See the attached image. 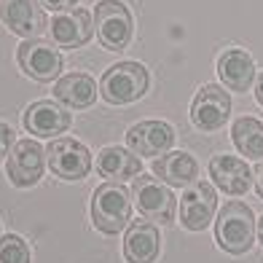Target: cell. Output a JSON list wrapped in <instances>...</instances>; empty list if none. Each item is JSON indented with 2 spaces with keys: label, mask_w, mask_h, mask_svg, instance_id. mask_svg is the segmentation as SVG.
<instances>
[{
  "label": "cell",
  "mask_w": 263,
  "mask_h": 263,
  "mask_svg": "<svg viewBox=\"0 0 263 263\" xmlns=\"http://www.w3.org/2000/svg\"><path fill=\"white\" fill-rule=\"evenodd\" d=\"M255 234L258 223L253 218V210L242 201H226L215 220V242L220 245V250L231 255H245L255 245Z\"/></svg>",
  "instance_id": "obj_1"
},
{
  "label": "cell",
  "mask_w": 263,
  "mask_h": 263,
  "mask_svg": "<svg viewBox=\"0 0 263 263\" xmlns=\"http://www.w3.org/2000/svg\"><path fill=\"white\" fill-rule=\"evenodd\" d=\"M129 191L121 183H105L91 196V223L102 234H118L129 226Z\"/></svg>",
  "instance_id": "obj_2"
},
{
  "label": "cell",
  "mask_w": 263,
  "mask_h": 263,
  "mask_svg": "<svg viewBox=\"0 0 263 263\" xmlns=\"http://www.w3.org/2000/svg\"><path fill=\"white\" fill-rule=\"evenodd\" d=\"M148 91V70L140 62H118L105 70L100 81V94L110 105L137 102Z\"/></svg>",
  "instance_id": "obj_3"
},
{
  "label": "cell",
  "mask_w": 263,
  "mask_h": 263,
  "mask_svg": "<svg viewBox=\"0 0 263 263\" xmlns=\"http://www.w3.org/2000/svg\"><path fill=\"white\" fill-rule=\"evenodd\" d=\"M94 27L107 51H121L132 41V14L121 0H100L94 8Z\"/></svg>",
  "instance_id": "obj_4"
},
{
  "label": "cell",
  "mask_w": 263,
  "mask_h": 263,
  "mask_svg": "<svg viewBox=\"0 0 263 263\" xmlns=\"http://www.w3.org/2000/svg\"><path fill=\"white\" fill-rule=\"evenodd\" d=\"M46 159H49V170L62 180H83L91 170L89 148L70 137H54L46 148Z\"/></svg>",
  "instance_id": "obj_5"
},
{
  "label": "cell",
  "mask_w": 263,
  "mask_h": 263,
  "mask_svg": "<svg viewBox=\"0 0 263 263\" xmlns=\"http://www.w3.org/2000/svg\"><path fill=\"white\" fill-rule=\"evenodd\" d=\"M132 196H135L140 215H145L148 220H159L164 226L175 220V196L156 177H148L140 172L135 183H132Z\"/></svg>",
  "instance_id": "obj_6"
},
{
  "label": "cell",
  "mask_w": 263,
  "mask_h": 263,
  "mask_svg": "<svg viewBox=\"0 0 263 263\" xmlns=\"http://www.w3.org/2000/svg\"><path fill=\"white\" fill-rule=\"evenodd\" d=\"M231 116V97L218 83H204L191 102V121L201 132H218Z\"/></svg>",
  "instance_id": "obj_7"
},
{
  "label": "cell",
  "mask_w": 263,
  "mask_h": 263,
  "mask_svg": "<svg viewBox=\"0 0 263 263\" xmlns=\"http://www.w3.org/2000/svg\"><path fill=\"white\" fill-rule=\"evenodd\" d=\"M16 62L32 81L49 83L62 73V54L43 41H25L16 49Z\"/></svg>",
  "instance_id": "obj_8"
},
{
  "label": "cell",
  "mask_w": 263,
  "mask_h": 263,
  "mask_svg": "<svg viewBox=\"0 0 263 263\" xmlns=\"http://www.w3.org/2000/svg\"><path fill=\"white\" fill-rule=\"evenodd\" d=\"M43 156L46 151L32 140H19L8 153V164L6 172L11 177V183L19 188H30L41 180L43 175Z\"/></svg>",
  "instance_id": "obj_9"
},
{
  "label": "cell",
  "mask_w": 263,
  "mask_h": 263,
  "mask_svg": "<svg viewBox=\"0 0 263 263\" xmlns=\"http://www.w3.org/2000/svg\"><path fill=\"white\" fill-rule=\"evenodd\" d=\"M215 207H218V196L210 183H191L183 191V201H180V220L188 231H204Z\"/></svg>",
  "instance_id": "obj_10"
},
{
  "label": "cell",
  "mask_w": 263,
  "mask_h": 263,
  "mask_svg": "<svg viewBox=\"0 0 263 263\" xmlns=\"http://www.w3.org/2000/svg\"><path fill=\"white\" fill-rule=\"evenodd\" d=\"M0 16L3 25L22 38H38V35L49 27L43 8L35 0H3L0 3Z\"/></svg>",
  "instance_id": "obj_11"
},
{
  "label": "cell",
  "mask_w": 263,
  "mask_h": 263,
  "mask_svg": "<svg viewBox=\"0 0 263 263\" xmlns=\"http://www.w3.org/2000/svg\"><path fill=\"white\" fill-rule=\"evenodd\" d=\"M175 142V132L164 121H140L126 132V145L135 156H164Z\"/></svg>",
  "instance_id": "obj_12"
},
{
  "label": "cell",
  "mask_w": 263,
  "mask_h": 263,
  "mask_svg": "<svg viewBox=\"0 0 263 263\" xmlns=\"http://www.w3.org/2000/svg\"><path fill=\"white\" fill-rule=\"evenodd\" d=\"M210 177L229 196H242L253 185V172H250L247 161L229 156V153H218L210 159Z\"/></svg>",
  "instance_id": "obj_13"
},
{
  "label": "cell",
  "mask_w": 263,
  "mask_h": 263,
  "mask_svg": "<svg viewBox=\"0 0 263 263\" xmlns=\"http://www.w3.org/2000/svg\"><path fill=\"white\" fill-rule=\"evenodd\" d=\"M161 250L159 229L148 220H135L124 236V258L126 263H153Z\"/></svg>",
  "instance_id": "obj_14"
},
{
  "label": "cell",
  "mask_w": 263,
  "mask_h": 263,
  "mask_svg": "<svg viewBox=\"0 0 263 263\" xmlns=\"http://www.w3.org/2000/svg\"><path fill=\"white\" fill-rule=\"evenodd\" d=\"M70 126V113L51 100H38L25 110V129L35 137H54Z\"/></svg>",
  "instance_id": "obj_15"
},
{
  "label": "cell",
  "mask_w": 263,
  "mask_h": 263,
  "mask_svg": "<svg viewBox=\"0 0 263 263\" xmlns=\"http://www.w3.org/2000/svg\"><path fill=\"white\" fill-rule=\"evenodd\" d=\"M49 30L54 35V43H59L62 49H78V46L89 43L91 32H94L91 14H89V11H83V8L67 11V14L54 16Z\"/></svg>",
  "instance_id": "obj_16"
},
{
  "label": "cell",
  "mask_w": 263,
  "mask_h": 263,
  "mask_svg": "<svg viewBox=\"0 0 263 263\" xmlns=\"http://www.w3.org/2000/svg\"><path fill=\"white\" fill-rule=\"evenodd\" d=\"M218 76L231 91H247L255 81V62L245 49H226L218 57Z\"/></svg>",
  "instance_id": "obj_17"
},
{
  "label": "cell",
  "mask_w": 263,
  "mask_h": 263,
  "mask_svg": "<svg viewBox=\"0 0 263 263\" xmlns=\"http://www.w3.org/2000/svg\"><path fill=\"white\" fill-rule=\"evenodd\" d=\"M153 175L161 177L166 185H175V188H183L191 185L199 175V164L194 161V156L185 151H172V153H164L161 159L153 161Z\"/></svg>",
  "instance_id": "obj_18"
},
{
  "label": "cell",
  "mask_w": 263,
  "mask_h": 263,
  "mask_svg": "<svg viewBox=\"0 0 263 263\" xmlns=\"http://www.w3.org/2000/svg\"><path fill=\"white\" fill-rule=\"evenodd\" d=\"M54 97L67 107H89L97 100V83L86 73H67L54 83Z\"/></svg>",
  "instance_id": "obj_19"
},
{
  "label": "cell",
  "mask_w": 263,
  "mask_h": 263,
  "mask_svg": "<svg viewBox=\"0 0 263 263\" xmlns=\"http://www.w3.org/2000/svg\"><path fill=\"white\" fill-rule=\"evenodd\" d=\"M97 170L110 183H121V180H129V177L140 175V156H135L132 151L118 148V145L102 148L97 156Z\"/></svg>",
  "instance_id": "obj_20"
},
{
  "label": "cell",
  "mask_w": 263,
  "mask_h": 263,
  "mask_svg": "<svg viewBox=\"0 0 263 263\" xmlns=\"http://www.w3.org/2000/svg\"><path fill=\"white\" fill-rule=\"evenodd\" d=\"M231 140L236 151L247 159H263V124L258 118L242 116L231 126Z\"/></svg>",
  "instance_id": "obj_21"
},
{
  "label": "cell",
  "mask_w": 263,
  "mask_h": 263,
  "mask_svg": "<svg viewBox=\"0 0 263 263\" xmlns=\"http://www.w3.org/2000/svg\"><path fill=\"white\" fill-rule=\"evenodd\" d=\"M0 263H30V247L22 236L6 234L0 239Z\"/></svg>",
  "instance_id": "obj_22"
},
{
  "label": "cell",
  "mask_w": 263,
  "mask_h": 263,
  "mask_svg": "<svg viewBox=\"0 0 263 263\" xmlns=\"http://www.w3.org/2000/svg\"><path fill=\"white\" fill-rule=\"evenodd\" d=\"M35 3L49 11H70V8H76L78 0H35Z\"/></svg>",
  "instance_id": "obj_23"
},
{
  "label": "cell",
  "mask_w": 263,
  "mask_h": 263,
  "mask_svg": "<svg viewBox=\"0 0 263 263\" xmlns=\"http://www.w3.org/2000/svg\"><path fill=\"white\" fill-rule=\"evenodd\" d=\"M11 137H14L11 126H8V124H0V159L11 153Z\"/></svg>",
  "instance_id": "obj_24"
},
{
  "label": "cell",
  "mask_w": 263,
  "mask_h": 263,
  "mask_svg": "<svg viewBox=\"0 0 263 263\" xmlns=\"http://www.w3.org/2000/svg\"><path fill=\"white\" fill-rule=\"evenodd\" d=\"M253 177H255V191H258V196L263 199V161L255 166V172H253Z\"/></svg>",
  "instance_id": "obj_25"
},
{
  "label": "cell",
  "mask_w": 263,
  "mask_h": 263,
  "mask_svg": "<svg viewBox=\"0 0 263 263\" xmlns=\"http://www.w3.org/2000/svg\"><path fill=\"white\" fill-rule=\"evenodd\" d=\"M255 100H258V105H263V73L255 81Z\"/></svg>",
  "instance_id": "obj_26"
},
{
  "label": "cell",
  "mask_w": 263,
  "mask_h": 263,
  "mask_svg": "<svg viewBox=\"0 0 263 263\" xmlns=\"http://www.w3.org/2000/svg\"><path fill=\"white\" fill-rule=\"evenodd\" d=\"M258 239H260V245H263V218L258 220Z\"/></svg>",
  "instance_id": "obj_27"
}]
</instances>
